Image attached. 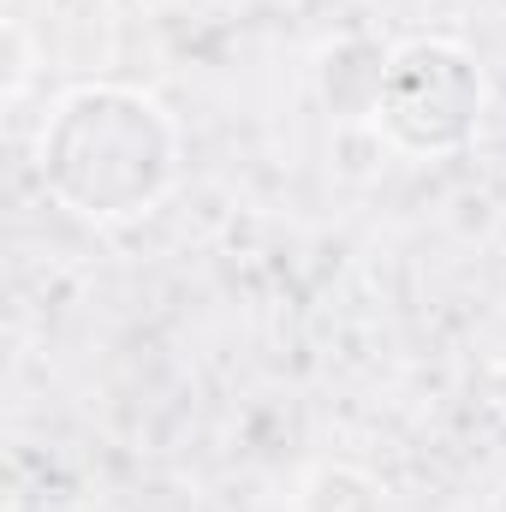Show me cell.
Here are the masks:
<instances>
[{"label":"cell","instance_id":"obj_3","mask_svg":"<svg viewBox=\"0 0 506 512\" xmlns=\"http://www.w3.org/2000/svg\"><path fill=\"white\" fill-rule=\"evenodd\" d=\"M304 512H381V501H376V483L370 477H358L346 465H328V471L310 477Z\"/></svg>","mask_w":506,"mask_h":512},{"label":"cell","instance_id":"obj_2","mask_svg":"<svg viewBox=\"0 0 506 512\" xmlns=\"http://www.w3.org/2000/svg\"><path fill=\"white\" fill-rule=\"evenodd\" d=\"M483 120V72L459 42H405L387 60L376 96V126L405 155H453L477 137Z\"/></svg>","mask_w":506,"mask_h":512},{"label":"cell","instance_id":"obj_1","mask_svg":"<svg viewBox=\"0 0 506 512\" xmlns=\"http://www.w3.org/2000/svg\"><path fill=\"white\" fill-rule=\"evenodd\" d=\"M173 161V120L126 84H84L42 126L48 191L90 221H131L155 209L173 185Z\"/></svg>","mask_w":506,"mask_h":512}]
</instances>
